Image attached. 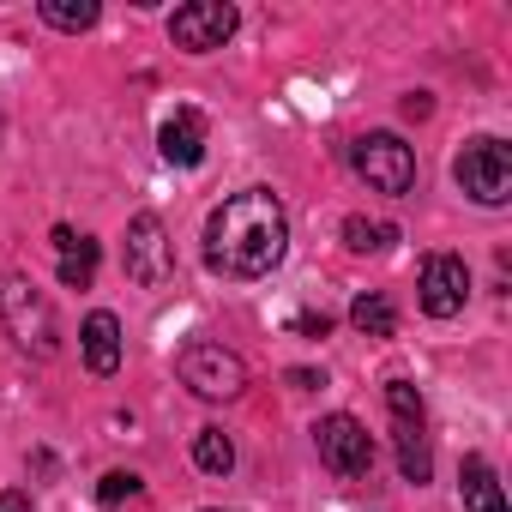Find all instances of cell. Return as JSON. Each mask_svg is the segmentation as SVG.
<instances>
[{"instance_id": "cell-14", "label": "cell", "mask_w": 512, "mask_h": 512, "mask_svg": "<svg viewBox=\"0 0 512 512\" xmlns=\"http://www.w3.org/2000/svg\"><path fill=\"white\" fill-rule=\"evenodd\" d=\"M79 338H85V368L91 374H115L121 368V320L115 314H91Z\"/></svg>"}, {"instance_id": "cell-10", "label": "cell", "mask_w": 512, "mask_h": 512, "mask_svg": "<svg viewBox=\"0 0 512 512\" xmlns=\"http://www.w3.org/2000/svg\"><path fill=\"white\" fill-rule=\"evenodd\" d=\"M464 296H470L464 260H452V253H434V260L422 266V314L452 320V314H464Z\"/></svg>"}, {"instance_id": "cell-18", "label": "cell", "mask_w": 512, "mask_h": 512, "mask_svg": "<svg viewBox=\"0 0 512 512\" xmlns=\"http://www.w3.org/2000/svg\"><path fill=\"white\" fill-rule=\"evenodd\" d=\"M344 241H350V253H386V247L398 241V229H392V223H368V217H350V223H344Z\"/></svg>"}, {"instance_id": "cell-6", "label": "cell", "mask_w": 512, "mask_h": 512, "mask_svg": "<svg viewBox=\"0 0 512 512\" xmlns=\"http://www.w3.org/2000/svg\"><path fill=\"white\" fill-rule=\"evenodd\" d=\"M175 368H181V386L199 392V398H235V392L247 386V362H241L235 350L211 344V338H193Z\"/></svg>"}, {"instance_id": "cell-3", "label": "cell", "mask_w": 512, "mask_h": 512, "mask_svg": "<svg viewBox=\"0 0 512 512\" xmlns=\"http://www.w3.org/2000/svg\"><path fill=\"white\" fill-rule=\"evenodd\" d=\"M350 163H356V175L374 187V193H410L416 187V151L398 139V133H362L356 145H350Z\"/></svg>"}, {"instance_id": "cell-21", "label": "cell", "mask_w": 512, "mask_h": 512, "mask_svg": "<svg viewBox=\"0 0 512 512\" xmlns=\"http://www.w3.org/2000/svg\"><path fill=\"white\" fill-rule=\"evenodd\" d=\"M0 512H37V506H31V494H19V488H7V494H0Z\"/></svg>"}, {"instance_id": "cell-13", "label": "cell", "mask_w": 512, "mask_h": 512, "mask_svg": "<svg viewBox=\"0 0 512 512\" xmlns=\"http://www.w3.org/2000/svg\"><path fill=\"white\" fill-rule=\"evenodd\" d=\"M458 494H464V512H506V494L494 482V464L482 452H470L458 464Z\"/></svg>"}, {"instance_id": "cell-2", "label": "cell", "mask_w": 512, "mask_h": 512, "mask_svg": "<svg viewBox=\"0 0 512 512\" xmlns=\"http://www.w3.org/2000/svg\"><path fill=\"white\" fill-rule=\"evenodd\" d=\"M0 320H7V332H13V344L19 350H31V356H55V344H61V326H55V308H49V296L31 284V278H0Z\"/></svg>"}, {"instance_id": "cell-19", "label": "cell", "mask_w": 512, "mask_h": 512, "mask_svg": "<svg viewBox=\"0 0 512 512\" xmlns=\"http://www.w3.org/2000/svg\"><path fill=\"white\" fill-rule=\"evenodd\" d=\"M133 494H139V476H133V470H109V476H103V488H97V506H103V512H115V506H121V500H133Z\"/></svg>"}, {"instance_id": "cell-5", "label": "cell", "mask_w": 512, "mask_h": 512, "mask_svg": "<svg viewBox=\"0 0 512 512\" xmlns=\"http://www.w3.org/2000/svg\"><path fill=\"white\" fill-rule=\"evenodd\" d=\"M458 187L476 199V205H506L512 199V151L500 139H470L452 163Z\"/></svg>"}, {"instance_id": "cell-11", "label": "cell", "mask_w": 512, "mask_h": 512, "mask_svg": "<svg viewBox=\"0 0 512 512\" xmlns=\"http://www.w3.org/2000/svg\"><path fill=\"white\" fill-rule=\"evenodd\" d=\"M157 151H163L175 169L205 163V115H199V109H175V115L163 121V133H157Z\"/></svg>"}, {"instance_id": "cell-1", "label": "cell", "mask_w": 512, "mask_h": 512, "mask_svg": "<svg viewBox=\"0 0 512 512\" xmlns=\"http://www.w3.org/2000/svg\"><path fill=\"white\" fill-rule=\"evenodd\" d=\"M290 247V217L266 187L229 193L205 217V266L217 278H266Z\"/></svg>"}, {"instance_id": "cell-7", "label": "cell", "mask_w": 512, "mask_h": 512, "mask_svg": "<svg viewBox=\"0 0 512 512\" xmlns=\"http://www.w3.org/2000/svg\"><path fill=\"white\" fill-rule=\"evenodd\" d=\"M127 278L157 290L175 278V253H169V235H163V217L157 211H139L127 223Z\"/></svg>"}, {"instance_id": "cell-9", "label": "cell", "mask_w": 512, "mask_h": 512, "mask_svg": "<svg viewBox=\"0 0 512 512\" xmlns=\"http://www.w3.org/2000/svg\"><path fill=\"white\" fill-rule=\"evenodd\" d=\"M314 440H320V464L332 470V476H368V464H374V440H368V428L356 422V416H326L320 428H314Z\"/></svg>"}, {"instance_id": "cell-17", "label": "cell", "mask_w": 512, "mask_h": 512, "mask_svg": "<svg viewBox=\"0 0 512 512\" xmlns=\"http://www.w3.org/2000/svg\"><path fill=\"white\" fill-rule=\"evenodd\" d=\"M43 25H55V31H91L97 25V0H43Z\"/></svg>"}, {"instance_id": "cell-4", "label": "cell", "mask_w": 512, "mask_h": 512, "mask_svg": "<svg viewBox=\"0 0 512 512\" xmlns=\"http://www.w3.org/2000/svg\"><path fill=\"white\" fill-rule=\"evenodd\" d=\"M386 410H392V428H398V470H404V482H428L434 458H428V410H422V392L410 380H386Z\"/></svg>"}, {"instance_id": "cell-20", "label": "cell", "mask_w": 512, "mask_h": 512, "mask_svg": "<svg viewBox=\"0 0 512 512\" xmlns=\"http://www.w3.org/2000/svg\"><path fill=\"white\" fill-rule=\"evenodd\" d=\"M296 332H302V338H326L332 320H326V314H296Z\"/></svg>"}, {"instance_id": "cell-22", "label": "cell", "mask_w": 512, "mask_h": 512, "mask_svg": "<svg viewBox=\"0 0 512 512\" xmlns=\"http://www.w3.org/2000/svg\"><path fill=\"white\" fill-rule=\"evenodd\" d=\"M290 386H302V392H308V386H326V380H320V374H308V368H290Z\"/></svg>"}, {"instance_id": "cell-8", "label": "cell", "mask_w": 512, "mask_h": 512, "mask_svg": "<svg viewBox=\"0 0 512 512\" xmlns=\"http://www.w3.org/2000/svg\"><path fill=\"white\" fill-rule=\"evenodd\" d=\"M235 25H241V13L229 7V0H193V7H181L169 19V37L187 55H211V49H223L235 37Z\"/></svg>"}, {"instance_id": "cell-16", "label": "cell", "mask_w": 512, "mask_h": 512, "mask_svg": "<svg viewBox=\"0 0 512 512\" xmlns=\"http://www.w3.org/2000/svg\"><path fill=\"white\" fill-rule=\"evenodd\" d=\"M193 464H199L205 476H229V470H235L229 434H223V428H199V434H193Z\"/></svg>"}, {"instance_id": "cell-12", "label": "cell", "mask_w": 512, "mask_h": 512, "mask_svg": "<svg viewBox=\"0 0 512 512\" xmlns=\"http://www.w3.org/2000/svg\"><path fill=\"white\" fill-rule=\"evenodd\" d=\"M55 253H61V284L67 290H91V278H97V241L73 235L67 223H55Z\"/></svg>"}, {"instance_id": "cell-23", "label": "cell", "mask_w": 512, "mask_h": 512, "mask_svg": "<svg viewBox=\"0 0 512 512\" xmlns=\"http://www.w3.org/2000/svg\"><path fill=\"white\" fill-rule=\"evenodd\" d=\"M205 512H217V506H205Z\"/></svg>"}, {"instance_id": "cell-15", "label": "cell", "mask_w": 512, "mask_h": 512, "mask_svg": "<svg viewBox=\"0 0 512 512\" xmlns=\"http://www.w3.org/2000/svg\"><path fill=\"white\" fill-rule=\"evenodd\" d=\"M350 326H356L362 338H392V332H398V314H392V302H386L380 290H368V296H356Z\"/></svg>"}]
</instances>
